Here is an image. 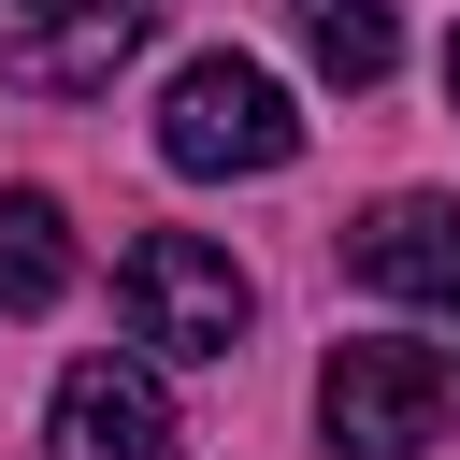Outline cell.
Listing matches in <instances>:
<instances>
[{"label":"cell","mask_w":460,"mask_h":460,"mask_svg":"<svg viewBox=\"0 0 460 460\" xmlns=\"http://www.w3.org/2000/svg\"><path fill=\"white\" fill-rule=\"evenodd\" d=\"M345 273H359V288H388V302H431V316H460V201H446V187H402V201H374V216L345 230Z\"/></svg>","instance_id":"cell-5"},{"label":"cell","mask_w":460,"mask_h":460,"mask_svg":"<svg viewBox=\"0 0 460 460\" xmlns=\"http://www.w3.org/2000/svg\"><path fill=\"white\" fill-rule=\"evenodd\" d=\"M288 14H302V58H316L331 86H388V58H402L388 0H288Z\"/></svg>","instance_id":"cell-8"},{"label":"cell","mask_w":460,"mask_h":460,"mask_svg":"<svg viewBox=\"0 0 460 460\" xmlns=\"http://www.w3.org/2000/svg\"><path fill=\"white\" fill-rule=\"evenodd\" d=\"M446 101H460V43H446Z\"/></svg>","instance_id":"cell-10"},{"label":"cell","mask_w":460,"mask_h":460,"mask_svg":"<svg viewBox=\"0 0 460 460\" xmlns=\"http://www.w3.org/2000/svg\"><path fill=\"white\" fill-rule=\"evenodd\" d=\"M72 288V216L43 187H0V316H43Z\"/></svg>","instance_id":"cell-7"},{"label":"cell","mask_w":460,"mask_h":460,"mask_svg":"<svg viewBox=\"0 0 460 460\" xmlns=\"http://www.w3.org/2000/svg\"><path fill=\"white\" fill-rule=\"evenodd\" d=\"M316 431H331V460H431V446L460 431V345H402V331L331 345Z\"/></svg>","instance_id":"cell-1"},{"label":"cell","mask_w":460,"mask_h":460,"mask_svg":"<svg viewBox=\"0 0 460 460\" xmlns=\"http://www.w3.org/2000/svg\"><path fill=\"white\" fill-rule=\"evenodd\" d=\"M144 29H158V0H101V14L14 29V43H0V72H14V86H43V101H86V86H115V72L144 58Z\"/></svg>","instance_id":"cell-6"},{"label":"cell","mask_w":460,"mask_h":460,"mask_svg":"<svg viewBox=\"0 0 460 460\" xmlns=\"http://www.w3.org/2000/svg\"><path fill=\"white\" fill-rule=\"evenodd\" d=\"M14 29H58V14H101V0H0Z\"/></svg>","instance_id":"cell-9"},{"label":"cell","mask_w":460,"mask_h":460,"mask_svg":"<svg viewBox=\"0 0 460 460\" xmlns=\"http://www.w3.org/2000/svg\"><path fill=\"white\" fill-rule=\"evenodd\" d=\"M115 302H129V345H158V359H230V345H244V316H259L244 259H230V244H201V230H129Z\"/></svg>","instance_id":"cell-2"},{"label":"cell","mask_w":460,"mask_h":460,"mask_svg":"<svg viewBox=\"0 0 460 460\" xmlns=\"http://www.w3.org/2000/svg\"><path fill=\"white\" fill-rule=\"evenodd\" d=\"M158 158L172 172H288L302 158V115L259 58H187L172 101H158Z\"/></svg>","instance_id":"cell-3"},{"label":"cell","mask_w":460,"mask_h":460,"mask_svg":"<svg viewBox=\"0 0 460 460\" xmlns=\"http://www.w3.org/2000/svg\"><path fill=\"white\" fill-rule=\"evenodd\" d=\"M43 460H187L172 388H158L144 359H72L58 402H43Z\"/></svg>","instance_id":"cell-4"}]
</instances>
